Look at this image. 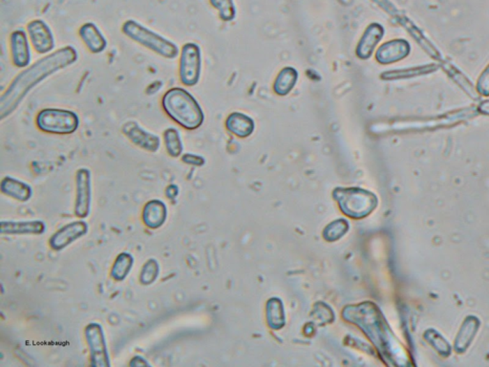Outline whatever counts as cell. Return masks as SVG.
Masks as SVG:
<instances>
[{
    "instance_id": "6da1fadb",
    "label": "cell",
    "mask_w": 489,
    "mask_h": 367,
    "mask_svg": "<svg viewBox=\"0 0 489 367\" xmlns=\"http://www.w3.org/2000/svg\"><path fill=\"white\" fill-rule=\"evenodd\" d=\"M79 59L76 48L66 45L38 59L13 80L0 98V120L12 115L20 103L44 80L71 66Z\"/></svg>"
},
{
    "instance_id": "7a4b0ae2",
    "label": "cell",
    "mask_w": 489,
    "mask_h": 367,
    "mask_svg": "<svg viewBox=\"0 0 489 367\" xmlns=\"http://www.w3.org/2000/svg\"><path fill=\"white\" fill-rule=\"evenodd\" d=\"M162 107L168 117L186 130H195L203 125L204 114L200 103L182 87L167 90L162 98Z\"/></svg>"
},
{
    "instance_id": "3957f363",
    "label": "cell",
    "mask_w": 489,
    "mask_h": 367,
    "mask_svg": "<svg viewBox=\"0 0 489 367\" xmlns=\"http://www.w3.org/2000/svg\"><path fill=\"white\" fill-rule=\"evenodd\" d=\"M121 31L131 40L154 52L158 56L167 59H174L179 56V47L175 43L136 20H129L124 22Z\"/></svg>"
},
{
    "instance_id": "277c9868",
    "label": "cell",
    "mask_w": 489,
    "mask_h": 367,
    "mask_svg": "<svg viewBox=\"0 0 489 367\" xmlns=\"http://www.w3.org/2000/svg\"><path fill=\"white\" fill-rule=\"evenodd\" d=\"M36 123L44 133L69 135L76 133L81 121L74 111L49 107L38 112Z\"/></svg>"
},
{
    "instance_id": "5b68a950",
    "label": "cell",
    "mask_w": 489,
    "mask_h": 367,
    "mask_svg": "<svg viewBox=\"0 0 489 367\" xmlns=\"http://www.w3.org/2000/svg\"><path fill=\"white\" fill-rule=\"evenodd\" d=\"M202 52L200 46L193 43H186L180 53V81L186 87H194L200 81Z\"/></svg>"
},
{
    "instance_id": "8992f818",
    "label": "cell",
    "mask_w": 489,
    "mask_h": 367,
    "mask_svg": "<svg viewBox=\"0 0 489 367\" xmlns=\"http://www.w3.org/2000/svg\"><path fill=\"white\" fill-rule=\"evenodd\" d=\"M84 336L89 349L90 364L94 367L111 366L107 343L102 325L97 322L89 323L85 327Z\"/></svg>"
},
{
    "instance_id": "52a82bcc",
    "label": "cell",
    "mask_w": 489,
    "mask_h": 367,
    "mask_svg": "<svg viewBox=\"0 0 489 367\" xmlns=\"http://www.w3.org/2000/svg\"><path fill=\"white\" fill-rule=\"evenodd\" d=\"M92 206V177L91 172L86 167H81L76 173V201H75V216L85 219L91 213Z\"/></svg>"
},
{
    "instance_id": "ba28073f",
    "label": "cell",
    "mask_w": 489,
    "mask_h": 367,
    "mask_svg": "<svg viewBox=\"0 0 489 367\" xmlns=\"http://www.w3.org/2000/svg\"><path fill=\"white\" fill-rule=\"evenodd\" d=\"M28 37L33 49L40 55H48L56 47L55 37L47 23L35 20L28 23Z\"/></svg>"
},
{
    "instance_id": "9c48e42d",
    "label": "cell",
    "mask_w": 489,
    "mask_h": 367,
    "mask_svg": "<svg viewBox=\"0 0 489 367\" xmlns=\"http://www.w3.org/2000/svg\"><path fill=\"white\" fill-rule=\"evenodd\" d=\"M124 136L135 146L141 147L144 151L155 153L161 147V139L156 134L149 133L137 121H129L121 128Z\"/></svg>"
},
{
    "instance_id": "30bf717a",
    "label": "cell",
    "mask_w": 489,
    "mask_h": 367,
    "mask_svg": "<svg viewBox=\"0 0 489 367\" xmlns=\"http://www.w3.org/2000/svg\"><path fill=\"white\" fill-rule=\"evenodd\" d=\"M88 232V225L84 220L72 221L52 234L49 244L52 250L59 252L70 246L72 243L82 239Z\"/></svg>"
},
{
    "instance_id": "8fae6325",
    "label": "cell",
    "mask_w": 489,
    "mask_h": 367,
    "mask_svg": "<svg viewBox=\"0 0 489 367\" xmlns=\"http://www.w3.org/2000/svg\"><path fill=\"white\" fill-rule=\"evenodd\" d=\"M13 64L17 68H27L32 61L29 38L23 29H17L10 36Z\"/></svg>"
},
{
    "instance_id": "7c38bea8",
    "label": "cell",
    "mask_w": 489,
    "mask_h": 367,
    "mask_svg": "<svg viewBox=\"0 0 489 367\" xmlns=\"http://www.w3.org/2000/svg\"><path fill=\"white\" fill-rule=\"evenodd\" d=\"M411 47L405 40H393L387 41L377 50L376 59L380 64L398 63L405 59L410 53Z\"/></svg>"
},
{
    "instance_id": "4fadbf2b",
    "label": "cell",
    "mask_w": 489,
    "mask_h": 367,
    "mask_svg": "<svg viewBox=\"0 0 489 367\" xmlns=\"http://www.w3.org/2000/svg\"><path fill=\"white\" fill-rule=\"evenodd\" d=\"M384 36V28L382 25L379 23L370 24L356 46V54L358 58L363 59V61L371 58L375 49L382 40Z\"/></svg>"
},
{
    "instance_id": "5bb4252c",
    "label": "cell",
    "mask_w": 489,
    "mask_h": 367,
    "mask_svg": "<svg viewBox=\"0 0 489 367\" xmlns=\"http://www.w3.org/2000/svg\"><path fill=\"white\" fill-rule=\"evenodd\" d=\"M46 225L41 220H2L0 222V232L2 235L43 234Z\"/></svg>"
},
{
    "instance_id": "9a60e30c",
    "label": "cell",
    "mask_w": 489,
    "mask_h": 367,
    "mask_svg": "<svg viewBox=\"0 0 489 367\" xmlns=\"http://www.w3.org/2000/svg\"><path fill=\"white\" fill-rule=\"evenodd\" d=\"M80 38L93 54H100L107 47V40L102 31L93 22H86L80 28Z\"/></svg>"
},
{
    "instance_id": "2e32d148",
    "label": "cell",
    "mask_w": 489,
    "mask_h": 367,
    "mask_svg": "<svg viewBox=\"0 0 489 367\" xmlns=\"http://www.w3.org/2000/svg\"><path fill=\"white\" fill-rule=\"evenodd\" d=\"M167 218V207L159 199H153L146 204L143 209V221L147 228H161Z\"/></svg>"
},
{
    "instance_id": "e0dca14e",
    "label": "cell",
    "mask_w": 489,
    "mask_h": 367,
    "mask_svg": "<svg viewBox=\"0 0 489 367\" xmlns=\"http://www.w3.org/2000/svg\"><path fill=\"white\" fill-rule=\"evenodd\" d=\"M0 190L8 197L20 202H27L33 196V188L29 184L12 177H5L1 180Z\"/></svg>"
},
{
    "instance_id": "ac0fdd59",
    "label": "cell",
    "mask_w": 489,
    "mask_h": 367,
    "mask_svg": "<svg viewBox=\"0 0 489 367\" xmlns=\"http://www.w3.org/2000/svg\"><path fill=\"white\" fill-rule=\"evenodd\" d=\"M226 128L238 138H248L255 131V123L252 118L244 113L234 112L227 116Z\"/></svg>"
},
{
    "instance_id": "d6986e66",
    "label": "cell",
    "mask_w": 489,
    "mask_h": 367,
    "mask_svg": "<svg viewBox=\"0 0 489 367\" xmlns=\"http://www.w3.org/2000/svg\"><path fill=\"white\" fill-rule=\"evenodd\" d=\"M299 80V72L292 67H284L273 82V91L278 96H286L292 92Z\"/></svg>"
},
{
    "instance_id": "ffe728a7",
    "label": "cell",
    "mask_w": 489,
    "mask_h": 367,
    "mask_svg": "<svg viewBox=\"0 0 489 367\" xmlns=\"http://www.w3.org/2000/svg\"><path fill=\"white\" fill-rule=\"evenodd\" d=\"M133 265V255L128 252L121 253L111 269V278L116 281H123L130 274Z\"/></svg>"
},
{
    "instance_id": "44dd1931",
    "label": "cell",
    "mask_w": 489,
    "mask_h": 367,
    "mask_svg": "<svg viewBox=\"0 0 489 367\" xmlns=\"http://www.w3.org/2000/svg\"><path fill=\"white\" fill-rule=\"evenodd\" d=\"M164 143L167 153L173 158H178L183 154V144L179 130L175 128H168L164 133Z\"/></svg>"
},
{
    "instance_id": "7402d4cb",
    "label": "cell",
    "mask_w": 489,
    "mask_h": 367,
    "mask_svg": "<svg viewBox=\"0 0 489 367\" xmlns=\"http://www.w3.org/2000/svg\"><path fill=\"white\" fill-rule=\"evenodd\" d=\"M160 265L155 258H150L144 263L140 274V283L143 285H151L159 276Z\"/></svg>"
},
{
    "instance_id": "603a6c76",
    "label": "cell",
    "mask_w": 489,
    "mask_h": 367,
    "mask_svg": "<svg viewBox=\"0 0 489 367\" xmlns=\"http://www.w3.org/2000/svg\"><path fill=\"white\" fill-rule=\"evenodd\" d=\"M211 4L219 12L220 17L224 22H230L235 17L234 0H211Z\"/></svg>"
},
{
    "instance_id": "cb8c5ba5",
    "label": "cell",
    "mask_w": 489,
    "mask_h": 367,
    "mask_svg": "<svg viewBox=\"0 0 489 367\" xmlns=\"http://www.w3.org/2000/svg\"><path fill=\"white\" fill-rule=\"evenodd\" d=\"M182 161L186 164L201 167L204 164V159L199 155L193 153H186L182 156Z\"/></svg>"
},
{
    "instance_id": "d4e9b609",
    "label": "cell",
    "mask_w": 489,
    "mask_h": 367,
    "mask_svg": "<svg viewBox=\"0 0 489 367\" xmlns=\"http://www.w3.org/2000/svg\"><path fill=\"white\" fill-rule=\"evenodd\" d=\"M130 366L132 367H137V366H151V364L149 363L146 360V359L143 358V357L141 356H136L134 357L133 359H132L130 361Z\"/></svg>"
},
{
    "instance_id": "484cf974",
    "label": "cell",
    "mask_w": 489,
    "mask_h": 367,
    "mask_svg": "<svg viewBox=\"0 0 489 367\" xmlns=\"http://www.w3.org/2000/svg\"><path fill=\"white\" fill-rule=\"evenodd\" d=\"M178 195H179V188L176 185H170V187H167V191H165V195L170 200H174Z\"/></svg>"
},
{
    "instance_id": "4316f807",
    "label": "cell",
    "mask_w": 489,
    "mask_h": 367,
    "mask_svg": "<svg viewBox=\"0 0 489 367\" xmlns=\"http://www.w3.org/2000/svg\"><path fill=\"white\" fill-rule=\"evenodd\" d=\"M479 112L489 116V100H483L478 107Z\"/></svg>"
}]
</instances>
